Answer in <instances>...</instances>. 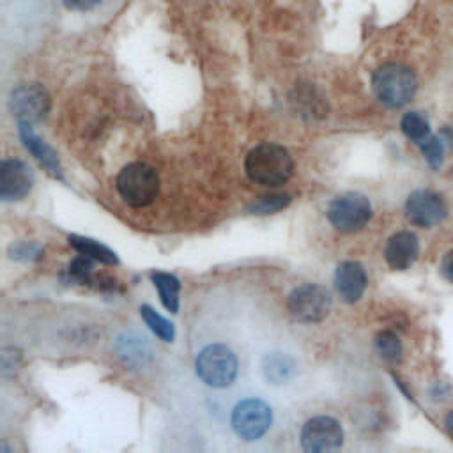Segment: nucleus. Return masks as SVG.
I'll return each mask as SVG.
<instances>
[{"label":"nucleus","instance_id":"obj_11","mask_svg":"<svg viewBox=\"0 0 453 453\" xmlns=\"http://www.w3.org/2000/svg\"><path fill=\"white\" fill-rule=\"evenodd\" d=\"M34 184L32 168L21 159H4L0 165V198L14 202L25 198Z\"/></svg>","mask_w":453,"mask_h":453},{"label":"nucleus","instance_id":"obj_28","mask_svg":"<svg viewBox=\"0 0 453 453\" xmlns=\"http://www.w3.org/2000/svg\"><path fill=\"white\" fill-rule=\"evenodd\" d=\"M444 426H446L448 434L453 437V411H449V412L446 414V418H444Z\"/></svg>","mask_w":453,"mask_h":453},{"label":"nucleus","instance_id":"obj_20","mask_svg":"<svg viewBox=\"0 0 453 453\" xmlns=\"http://www.w3.org/2000/svg\"><path fill=\"white\" fill-rule=\"evenodd\" d=\"M140 315L143 319V322L149 326V329L163 342H173L175 338V327L170 320H166L163 315H159L154 308H150L149 304L140 306Z\"/></svg>","mask_w":453,"mask_h":453},{"label":"nucleus","instance_id":"obj_19","mask_svg":"<svg viewBox=\"0 0 453 453\" xmlns=\"http://www.w3.org/2000/svg\"><path fill=\"white\" fill-rule=\"evenodd\" d=\"M64 281L67 283H74V285H88L94 287L96 283V274H94V260L87 255H80L76 258H73L64 274H62Z\"/></svg>","mask_w":453,"mask_h":453},{"label":"nucleus","instance_id":"obj_15","mask_svg":"<svg viewBox=\"0 0 453 453\" xmlns=\"http://www.w3.org/2000/svg\"><path fill=\"white\" fill-rule=\"evenodd\" d=\"M19 127V136L21 142L25 145V149L55 177L62 179V166L60 161L57 157V152L41 138L37 136V133L32 129V124H25V122H18Z\"/></svg>","mask_w":453,"mask_h":453},{"label":"nucleus","instance_id":"obj_3","mask_svg":"<svg viewBox=\"0 0 453 453\" xmlns=\"http://www.w3.org/2000/svg\"><path fill=\"white\" fill-rule=\"evenodd\" d=\"M117 191L131 207H145L152 203L159 193L157 172L142 161L126 165L117 175Z\"/></svg>","mask_w":453,"mask_h":453},{"label":"nucleus","instance_id":"obj_12","mask_svg":"<svg viewBox=\"0 0 453 453\" xmlns=\"http://www.w3.org/2000/svg\"><path fill=\"white\" fill-rule=\"evenodd\" d=\"M368 278L359 262H342L334 271V287L345 303H356L363 297Z\"/></svg>","mask_w":453,"mask_h":453},{"label":"nucleus","instance_id":"obj_24","mask_svg":"<svg viewBox=\"0 0 453 453\" xmlns=\"http://www.w3.org/2000/svg\"><path fill=\"white\" fill-rule=\"evenodd\" d=\"M9 257L14 258V260H23V262L35 260V258L42 257V248L37 242L21 241V242H16L9 248Z\"/></svg>","mask_w":453,"mask_h":453},{"label":"nucleus","instance_id":"obj_2","mask_svg":"<svg viewBox=\"0 0 453 453\" xmlns=\"http://www.w3.org/2000/svg\"><path fill=\"white\" fill-rule=\"evenodd\" d=\"M377 99L388 108H400L407 104L418 88L414 73L402 64H386L379 67L372 80Z\"/></svg>","mask_w":453,"mask_h":453},{"label":"nucleus","instance_id":"obj_5","mask_svg":"<svg viewBox=\"0 0 453 453\" xmlns=\"http://www.w3.org/2000/svg\"><path fill=\"white\" fill-rule=\"evenodd\" d=\"M333 306L331 294L326 287L317 283H304L296 287L287 299V310L297 322L315 324L324 320Z\"/></svg>","mask_w":453,"mask_h":453},{"label":"nucleus","instance_id":"obj_14","mask_svg":"<svg viewBox=\"0 0 453 453\" xmlns=\"http://www.w3.org/2000/svg\"><path fill=\"white\" fill-rule=\"evenodd\" d=\"M260 373L267 384H288L297 375V363L290 354L273 350L260 359Z\"/></svg>","mask_w":453,"mask_h":453},{"label":"nucleus","instance_id":"obj_27","mask_svg":"<svg viewBox=\"0 0 453 453\" xmlns=\"http://www.w3.org/2000/svg\"><path fill=\"white\" fill-rule=\"evenodd\" d=\"M441 273L442 276L453 283V250L448 251L441 262Z\"/></svg>","mask_w":453,"mask_h":453},{"label":"nucleus","instance_id":"obj_6","mask_svg":"<svg viewBox=\"0 0 453 453\" xmlns=\"http://www.w3.org/2000/svg\"><path fill=\"white\" fill-rule=\"evenodd\" d=\"M370 200L356 191H349L336 196L327 209V219L336 230L343 234H354L361 230L370 221Z\"/></svg>","mask_w":453,"mask_h":453},{"label":"nucleus","instance_id":"obj_1","mask_svg":"<svg viewBox=\"0 0 453 453\" xmlns=\"http://www.w3.org/2000/svg\"><path fill=\"white\" fill-rule=\"evenodd\" d=\"M244 170L255 184L276 188L292 177L294 159L285 147L265 142L255 145L248 152L244 159Z\"/></svg>","mask_w":453,"mask_h":453},{"label":"nucleus","instance_id":"obj_25","mask_svg":"<svg viewBox=\"0 0 453 453\" xmlns=\"http://www.w3.org/2000/svg\"><path fill=\"white\" fill-rule=\"evenodd\" d=\"M419 149H421V152H423L426 163H428L434 170L441 166V163H442V145H441V142H439L437 136L430 134L425 142L419 143Z\"/></svg>","mask_w":453,"mask_h":453},{"label":"nucleus","instance_id":"obj_13","mask_svg":"<svg viewBox=\"0 0 453 453\" xmlns=\"http://www.w3.org/2000/svg\"><path fill=\"white\" fill-rule=\"evenodd\" d=\"M418 253H419L418 237L409 230H402L388 239L384 258L391 269L403 271L414 264V260L418 258Z\"/></svg>","mask_w":453,"mask_h":453},{"label":"nucleus","instance_id":"obj_16","mask_svg":"<svg viewBox=\"0 0 453 453\" xmlns=\"http://www.w3.org/2000/svg\"><path fill=\"white\" fill-rule=\"evenodd\" d=\"M115 352L120 357V361L133 370L145 368L152 359L150 345L143 336L136 333L120 334L115 343Z\"/></svg>","mask_w":453,"mask_h":453},{"label":"nucleus","instance_id":"obj_7","mask_svg":"<svg viewBox=\"0 0 453 453\" xmlns=\"http://www.w3.org/2000/svg\"><path fill=\"white\" fill-rule=\"evenodd\" d=\"M273 411L260 398H244L232 411V428L242 441L260 439L271 426Z\"/></svg>","mask_w":453,"mask_h":453},{"label":"nucleus","instance_id":"obj_9","mask_svg":"<svg viewBox=\"0 0 453 453\" xmlns=\"http://www.w3.org/2000/svg\"><path fill=\"white\" fill-rule=\"evenodd\" d=\"M343 444L342 425L331 416L310 418L301 430V446L308 453L336 451Z\"/></svg>","mask_w":453,"mask_h":453},{"label":"nucleus","instance_id":"obj_21","mask_svg":"<svg viewBox=\"0 0 453 453\" xmlns=\"http://www.w3.org/2000/svg\"><path fill=\"white\" fill-rule=\"evenodd\" d=\"M400 127L405 133V136L409 140H412L414 143H421L430 136V129H428V122L426 119L418 113V111H407L402 120H400Z\"/></svg>","mask_w":453,"mask_h":453},{"label":"nucleus","instance_id":"obj_4","mask_svg":"<svg viewBox=\"0 0 453 453\" xmlns=\"http://www.w3.org/2000/svg\"><path fill=\"white\" fill-rule=\"evenodd\" d=\"M239 363L234 350L223 343H211L203 347L195 359V372L198 379L214 389L228 388L237 377Z\"/></svg>","mask_w":453,"mask_h":453},{"label":"nucleus","instance_id":"obj_8","mask_svg":"<svg viewBox=\"0 0 453 453\" xmlns=\"http://www.w3.org/2000/svg\"><path fill=\"white\" fill-rule=\"evenodd\" d=\"M51 106L50 94L39 83H27L19 85L12 90L9 99V108L18 122L25 124H37L41 122Z\"/></svg>","mask_w":453,"mask_h":453},{"label":"nucleus","instance_id":"obj_10","mask_svg":"<svg viewBox=\"0 0 453 453\" xmlns=\"http://www.w3.org/2000/svg\"><path fill=\"white\" fill-rule=\"evenodd\" d=\"M448 214L446 202L442 196L430 189H418L405 200V216L416 226H434L441 223Z\"/></svg>","mask_w":453,"mask_h":453},{"label":"nucleus","instance_id":"obj_26","mask_svg":"<svg viewBox=\"0 0 453 453\" xmlns=\"http://www.w3.org/2000/svg\"><path fill=\"white\" fill-rule=\"evenodd\" d=\"M62 4L71 11H90L101 4V0H62Z\"/></svg>","mask_w":453,"mask_h":453},{"label":"nucleus","instance_id":"obj_22","mask_svg":"<svg viewBox=\"0 0 453 453\" xmlns=\"http://www.w3.org/2000/svg\"><path fill=\"white\" fill-rule=\"evenodd\" d=\"M375 350L388 363H396L402 359V343L393 331H380L375 336Z\"/></svg>","mask_w":453,"mask_h":453},{"label":"nucleus","instance_id":"obj_17","mask_svg":"<svg viewBox=\"0 0 453 453\" xmlns=\"http://www.w3.org/2000/svg\"><path fill=\"white\" fill-rule=\"evenodd\" d=\"M150 280L154 283V287L157 288L159 299L163 303V306L170 311V313H177L179 311V294H180V281L170 274V273H163V271H154L150 273Z\"/></svg>","mask_w":453,"mask_h":453},{"label":"nucleus","instance_id":"obj_18","mask_svg":"<svg viewBox=\"0 0 453 453\" xmlns=\"http://www.w3.org/2000/svg\"><path fill=\"white\" fill-rule=\"evenodd\" d=\"M69 244L80 253V255H87L90 257L92 260L96 262H101V264H117L119 258L115 255L113 250H110L108 246L94 241V239H88V237H80V235H69Z\"/></svg>","mask_w":453,"mask_h":453},{"label":"nucleus","instance_id":"obj_23","mask_svg":"<svg viewBox=\"0 0 453 453\" xmlns=\"http://www.w3.org/2000/svg\"><path fill=\"white\" fill-rule=\"evenodd\" d=\"M288 203H290V195L271 193V195H264L257 202H253L248 211L251 214H273V212L285 209Z\"/></svg>","mask_w":453,"mask_h":453}]
</instances>
